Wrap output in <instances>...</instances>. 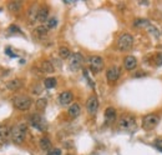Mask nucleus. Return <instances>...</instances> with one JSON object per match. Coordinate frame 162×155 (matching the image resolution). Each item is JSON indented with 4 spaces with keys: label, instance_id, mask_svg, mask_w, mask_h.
I'll return each instance as SVG.
<instances>
[{
    "label": "nucleus",
    "instance_id": "obj_12",
    "mask_svg": "<svg viewBox=\"0 0 162 155\" xmlns=\"http://www.w3.org/2000/svg\"><path fill=\"white\" fill-rule=\"evenodd\" d=\"M124 65H125V68H126L127 70H134V69L136 68V65H137V60H136L135 56L129 55V56H126V58L124 59Z\"/></svg>",
    "mask_w": 162,
    "mask_h": 155
},
{
    "label": "nucleus",
    "instance_id": "obj_25",
    "mask_svg": "<svg viewBox=\"0 0 162 155\" xmlns=\"http://www.w3.org/2000/svg\"><path fill=\"white\" fill-rule=\"evenodd\" d=\"M56 25H58V19H56V18H50V19L46 21V28H48V29H54Z\"/></svg>",
    "mask_w": 162,
    "mask_h": 155
},
{
    "label": "nucleus",
    "instance_id": "obj_28",
    "mask_svg": "<svg viewBox=\"0 0 162 155\" xmlns=\"http://www.w3.org/2000/svg\"><path fill=\"white\" fill-rule=\"evenodd\" d=\"M46 155H61V150L60 149H51L48 152Z\"/></svg>",
    "mask_w": 162,
    "mask_h": 155
},
{
    "label": "nucleus",
    "instance_id": "obj_24",
    "mask_svg": "<svg viewBox=\"0 0 162 155\" xmlns=\"http://www.w3.org/2000/svg\"><path fill=\"white\" fill-rule=\"evenodd\" d=\"M48 28L46 26H44V25H40V26H38L36 29H35V33L38 34V35H40V36H45L46 34H48Z\"/></svg>",
    "mask_w": 162,
    "mask_h": 155
},
{
    "label": "nucleus",
    "instance_id": "obj_2",
    "mask_svg": "<svg viewBox=\"0 0 162 155\" xmlns=\"http://www.w3.org/2000/svg\"><path fill=\"white\" fill-rule=\"evenodd\" d=\"M119 128L121 130H127V132H134L136 129V120L132 115L130 114H124L119 119Z\"/></svg>",
    "mask_w": 162,
    "mask_h": 155
},
{
    "label": "nucleus",
    "instance_id": "obj_11",
    "mask_svg": "<svg viewBox=\"0 0 162 155\" xmlns=\"http://www.w3.org/2000/svg\"><path fill=\"white\" fill-rule=\"evenodd\" d=\"M74 100V95L71 91H63L59 95V101L61 105H69L70 103H73Z\"/></svg>",
    "mask_w": 162,
    "mask_h": 155
},
{
    "label": "nucleus",
    "instance_id": "obj_22",
    "mask_svg": "<svg viewBox=\"0 0 162 155\" xmlns=\"http://www.w3.org/2000/svg\"><path fill=\"white\" fill-rule=\"evenodd\" d=\"M115 116H116V110L114 108H107L105 111V118L109 121H112V120H115Z\"/></svg>",
    "mask_w": 162,
    "mask_h": 155
},
{
    "label": "nucleus",
    "instance_id": "obj_13",
    "mask_svg": "<svg viewBox=\"0 0 162 155\" xmlns=\"http://www.w3.org/2000/svg\"><path fill=\"white\" fill-rule=\"evenodd\" d=\"M10 135H11V130L6 125H0V144H4Z\"/></svg>",
    "mask_w": 162,
    "mask_h": 155
},
{
    "label": "nucleus",
    "instance_id": "obj_19",
    "mask_svg": "<svg viewBox=\"0 0 162 155\" xmlns=\"http://www.w3.org/2000/svg\"><path fill=\"white\" fill-rule=\"evenodd\" d=\"M8 9L13 13H18L21 10V3L20 1H10L8 4Z\"/></svg>",
    "mask_w": 162,
    "mask_h": 155
},
{
    "label": "nucleus",
    "instance_id": "obj_16",
    "mask_svg": "<svg viewBox=\"0 0 162 155\" xmlns=\"http://www.w3.org/2000/svg\"><path fill=\"white\" fill-rule=\"evenodd\" d=\"M21 85H23V83L20 79H13V80H9L6 83V88L9 90H16V89L21 88Z\"/></svg>",
    "mask_w": 162,
    "mask_h": 155
},
{
    "label": "nucleus",
    "instance_id": "obj_18",
    "mask_svg": "<svg viewBox=\"0 0 162 155\" xmlns=\"http://www.w3.org/2000/svg\"><path fill=\"white\" fill-rule=\"evenodd\" d=\"M150 25L151 24H150V21L147 19H136L134 21V26H136V28H145V29H147Z\"/></svg>",
    "mask_w": 162,
    "mask_h": 155
},
{
    "label": "nucleus",
    "instance_id": "obj_23",
    "mask_svg": "<svg viewBox=\"0 0 162 155\" xmlns=\"http://www.w3.org/2000/svg\"><path fill=\"white\" fill-rule=\"evenodd\" d=\"M44 85H45L46 89H51L56 85V79L55 78H46L44 80Z\"/></svg>",
    "mask_w": 162,
    "mask_h": 155
},
{
    "label": "nucleus",
    "instance_id": "obj_14",
    "mask_svg": "<svg viewBox=\"0 0 162 155\" xmlns=\"http://www.w3.org/2000/svg\"><path fill=\"white\" fill-rule=\"evenodd\" d=\"M36 20L39 23H44V21L49 20V10H48V8H41L40 10H38Z\"/></svg>",
    "mask_w": 162,
    "mask_h": 155
},
{
    "label": "nucleus",
    "instance_id": "obj_7",
    "mask_svg": "<svg viewBox=\"0 0 162 155\" xmlns=\"http://www.w3.org/2000/svg\"><path fill=\"white\" fill-rule=\"evenodd\" d=\"M82 64H84V56L81 55L80 53H75V54H73V55L70 56L69 68H70L73 71L80 69L81 66H82Z\"/></svg>",
    "mask_w": 162,
    "mask_h": 155
},
{
    "label": "nucleus",
    "instance_id": "obj_5",
    "mask_svg": "<svg viewBox=\"0 0 162 155\" xmlns=\"http://www.w3.org/2000/svg\"><path fill=\"white\" fill-rule=\"evenodd\" d=\"M87 61H89V65H90L91 71L95 73V74L100 73V71L102 70V68H104V59H102L101 56H99V55H92V56H90Z\"/></svg>",
    "mask_w": 162,
    "mask_h": 155
},
{
    "label": "nucleus",
    "instance_id": "obj_3",
    "mask_svg": "<svg viewBox=\"0 0 162 155\" xmlns=\"http://www.w3.org/2000/svg\"><path fill=\"white\" fill-rule=\"evenodd\" d=\"M134 45V36L129 33H125L120 35L117 40V48L120 51H129Z\"/></svg>",
    "mask_w": 162,
    "mask_h": 155
},
{
    "label": "nucleus",
    "instance_id": "obj_31",
    "mask_svg": "<svg viewBox=\"0 0 162 155\" xmlns=\"http://www.w3.org/2000/svg\"><path fill=\"white\" fill-rule=\"evenodd\" d=\"M33 93H34V94H40V93H41V88L38 85V86L35 88V90H33Z\"/></svg>",
    "mask_w": 162,
    "mask_h": 155
},
{
    "label": "nucleus",
    "instance_id": "obj_26",
    "mask_svg": "<svg viewBox=\"0 0 162 155\" xmlns=\"http://www.w3.org/2000/svg\"><path fill=\"white\" fill-rule=\"evenodd\" d=\"M46 105H48V100H46V99H39V100L36 101V108H38L39 110H44V109L46 108Z\"/></svg>",
    "mask_w": 162,
    "mask_h": 155
},
{
    "label": "nucleus",
    "instance_id": "obj_30",
    "mask_svg": "<svg viewBox=\"0 0 162 155\" xmlns=\"http://www.w3.org/2000/svg\"><path fill=\"white\" fill-rule=\"evenodd\" d=\"M9 31L10 33H20V29L15 25H11V26H9Z\"/></svg>",
    "mask_w": 162,
    "mask_h": 155
},
{
    "label": "nucleus",
    "instance_id": "obj_4",
    "mask_svg": "<svg viewBox=\"0 0 162 155\" xmlns=\"http://www.w3.org/2000/svg\"><path fill=\"white\" fill-rule=\"evenodd\" d=\"M160 123V116L156 114H149L142 119V129L146 132L152 130L154 128H156Z\"/></svg>",
    "mask_w": 162,
    "mask_h": 155
},
{
    "label": "nucleus",
    "instance_id": "obj_15",
    "mask_svg": "<svg viewBox=\"0 0 162 155\" xmlns=\"http://www.w3.org/2000/svg\"><path fill=\"white\" fill-rule=\"evenodd\" d=\"M68 113H69V115H70L71 118H78L81 113L80 105H79L78 103L71 104V105H70V108H69V110H68Z\"/></svg>",
    "mask_w": 162,
    "mask_h": 155
},
{
    "label": "nucleus",
    "instance_id": "obj_20",
    "mask_svg": "<svg viewBox=\"0 0 162 155\" xmlns=\"http://www.w3.org/2000/svg\"><path fill=\"white\" fill-rule=\"evenodd\" d=\"M40 148L43 149V150H50L51 149V142H50V139L49 138H41L40 139Z\"/></svg>",
    "mask_w": 162,
    "mask_h": 155
},
{
    "label": "nucleus",
    "instance_id": "obj_21",
    "mask_svg": "<svg viewBox=\"0 0 162 155\" xmlns=\"http://www.w3.org/2000/svg\"><path fill=\"white\" fill-rule=\"evenodd\" d=\"M59 55L61 59H70L71 56V53H70V49L66 48V46H61L59 49Z\"/></svg>",
    "mask_w": 162,
    "mask_h": 155
},
{
    "label": "nucleus",
    "instance_id": "obj_10",
    "mask_svg": "<svg viewBox=\"0 0 162 155\" xmlns=\"http://www.w3.org/2000/svg\"><path fill=\"white\" fill-rule=\"evenodd\" d=\"M120 74H121V70H120L119 66H111L106 73V78H107L109 81L114 83L120 78Z\"/></svg>",
    "mask_w": 162,
    "mask_h": 155
},
{
    "label": "nucleus",
    "instance_id": "obj_8",
    "mask_svg": "<svg viewBox=\"0 0 162 155\" xmlns=\"http://www.w3.org/2000/svg\"><path fill=\"white\" fill-rule=\"evenodd\" d=\"M30 124H31L34 128H36L38 130H40V132H44V129H45V127H46L45 120H44L43 116L39 115V114H34V115L30 116Z\"/></svg>",
    "mask_w": 162,
    "mask_h": 155
},
{
    "label": "nucleus",
    "instance_id": "obj_27",
    "mask_svg": "<svg viewBox=\"0 0 162 155\" xmlns=\"http://www.w3.org/2000/svg\"><path fill=\"white\" fill-rule=\"evenodd\" d=\"M147 31L150 33V34H152L154 36H156V38H159V35H160V33H159V30L155 28V26H152V25H150L149 28H147Z\"/></svg>",
    "mask_w": 162,
    "mask_h": 155
},
{
    "label": "nucleus",
    "instance_id": "obj_6",
    "mask_svg": "<svg viewBox=\"0 0 162 155\" xmlns=\"http://www.w3.org/2000/svg\"><path fill=\"white\" fill-rule=\"evenodd\" d=\"M31 99L29 96H25V95H19L16 98H14V106L19 110H28L30 106H31Z\"/></svg>",
    "mask_w": 162,
    "mask_h": 155
},
{
    "label": "nucleus",
    "instance_id": "obj_29",
    "mask_svg": "<svg viewBox=\"0 0 162 155\" xmlns=\"http://www.w3.org/2000/svg\"><path fill=\"white\" fill-rule=\"evenodd\" d=\"M155 63H156V65H162V54H157L156 55V59H155Z\"/></svg>",
    "mask_w": 162,
    "mask_h": 155
},
{
    "label": "nucleus",
    "instance_id": "obj_17",
    "mask_svg": "<svg viewBox=\"0 0 162 155\" xmlns=\"http://www.w3.org/2000/svg\"><path fill=\"white\" fill-rule=\"evenodd\" d=\"M41 69H43L44 73H49V74H51V73L55 71V66H54L53 63L49 61V60H45V61L41 63Z\"/></svg>",
    "mask_w": 162,
    "mask_h": 155
},
{
    "label": "nucleus",
    "instance_id": "obj_32",
    "mask_svg": "<svg viewBox=\"0 0 162 155\" xmlns=\"http://www.w3.org/2000/svg\"><path fill=\"white\" fill-rule=\"evenodd\" d=\"M68 155H71V154H68Z\"/></svg>",
    "mask_w": 162,
    "mask_h": 155
},
{
    "label": "nucleus",
    "instance_id": "obj_9",
    "mask_svg": "<svg viewBox=\"0 0 162 155\" xmlns=\"http://www.w3.org/2000/svg\"><path fill=\"white\" fill-rule=\"evenodd\" d=\"M86 109H87V113L90 115H95L97 109H99V99L96 95H91L87 100V104H86Z\"/></svg>",
    "mask_w": 162,
    "mask_h": 155
},
{
    "label": "nucleus",
    "instance_id": "obj_1",
    "mask_svg": "<svg viewBox=\"0 0 162 155\" xmlns=\"http://www.w3.org/2000/svg\"><path fill=\"white\" fill-rule=\"evenodd\" d=\"M26 133H28V127H26L25 123H19L18 125H15L11 129V140H13V143H15L18 145L23 144V142L25 140Z\"/></svg>",
    "mask_w": 162,
    "mask_h": 155
}]
</instances>
